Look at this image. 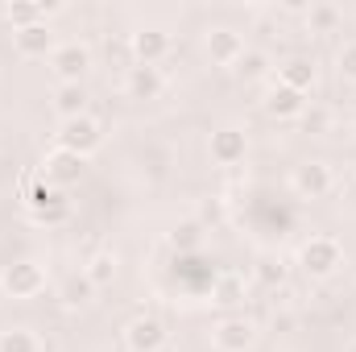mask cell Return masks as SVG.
I'll return each instance as SVG.
<instances>
[{
    "mask_svg": "<svg viewBox=\"0 0 356 352\" xmlns=\"http://www.w3.org/2000/svg\"><path fill=\"white\" fill-rule=\"evenodd\" d=\"M340 265H344V245H340L336 237H327V232H315V237H307V241L298 245V269H302L311 282L332 278Z\"/></svg>",
    "mask_w": 356,
    "mask_h": 352,
    "instance_id": "6da1fadb",
    "label": "cell"
},
{
    "mask_svg": "<svg viewBox=\"0 0 356 352\" xmlns=\"http://www.w3.org/2000/svg\"><path fill=\"white\" fill-rule=\"evenodd\" d=\"M0 290L17 303H29L46 290V265L33 262V257H17L0 269Z\"/></svg>",
    "mask_w": 356,
    "mask_h": 352,
    "instance_id": "7a4b0ae2",
    "label": "cell"
},
{
    "mask_svg": "<svg viewBox=\"0 0 356 352\" xmlns=\"http://www.w3.org/2000/svg\"><path fill=\"white\" fill-rule=\"evenodd\" d=\"M25 216H29L33 224H42V228H58V224H67V220H71V199H67L58 186H50V182L42 178L38 186H29Z\"/></svg>",
    "mask_w": 356,
    "mask_h": 352,
    "instance_id": "3957f363",
    "label": "cell"
},
{
    "mask_svg": "<svg viewBox=\"0 0 356 352\" xmlns=\"http://www.w3.org/2000/svg\"><path fill=\"white\" fill-rule=\"evenodd\" d=\"M54 145L79 154V158H91L99 145H104V125L95 116H75V120H58V133H54Z\"/></svg>",
    "mask_w": 356,
    "mask_h": 352,
    "instance_id": "277c9868",
    "label": "cell"
},
{
    "mask_svg": "<svg viewBox=\"0 0 356 352\" xmlns=\"http://www.w3.org/2000/svg\"><path fill=\"white\" fill-rule=\"evenodd\" d=\"M257 336H261L257 319H249V315H224L211 328V349L216 352H253L257 349Z\"/></svg>",
    "mask_w": 356,
    "mask_h": 352,
    "instance_id": "5b68a950",
    "label": "cell"
},
{
    "mask_svg": "<svg viewBox=\"0 0 356 352\" xmlns=\"http://www.w3.org/2000/svg\"><path fill=\"white\" fill-rule=\"evenodd\" d=\"M245 33L241 29H232V25H211L207 33H203V54H207V63L211 67H224V71H232L241 58H245Z\"/></svg>",
    "mask_w": 356,
    "mask_h": 352,
    "instance_id": "8992f818",
    "label": "cell"
},
{
    "mask_svg": "<svg viewBox=\"0 0 356 352\" xmlns=\"http://www.w3.org/2000/svg\"><path fill=\"white\" fill-rule=\"evenodd\" d=\"M46 63H50V75L58 83H83L91 71V46L88 42H58Z\"/></svg>",
    "mask_w": 356,
    "mask_h": 352,
    "instance_id": "52a82bcc",
    "label": "cell"
},
{
    "mask_svg": "<svg viewBox=\"0 0 356 352\" xmlns=\"http://www.w3.org/2000/svg\"><path fill=\"white\" fill-rule=\"evenodd\" d=\"M83 175H88V158H79V154H71V150H63V145L46 150V158H42V178H46L50 186L67 191V186H75Z\"/></svg>",
    "mask_w": 356,
    "mask_h": 352,
    "instance_id": "ba28073f",
    "label": "cell"
},
{
    "mask_svg": "<svg viewBox=\"0 0 356 352\" xmlns=\"http://www.w3.org/2000/svg\"><path fill=\"white\" fill-rule=\"evenodd\" d=\"M290 191L298 195V199H327L332 191H336V175H332V166L327 162H298L294 166V175H290Z\"/></svg>",
    "mask_w": 356,
    "mask_h": 352,
    "instance_id": "9c48e42d",
    "label": "cell"
},
{
    "mask_svg": "<svg viewBox=\"0 0 356 352\" xmlns=\"http://www.w3.org/2000/svg\"><path fill=\"white\" fill-rule=\"evenodd\" d=\"M170 332L158 315H137L124 323V349L129 352H166Z\"/></svg>",
    "mask_w": 356,
    "mask_h": 352,
    "instance_id": "30bf717a",
    "label": "cell"
},
{
    "mask_svg": "<svg viewBox=\"0 0 356 352\" xmlns=\"http://www.w3.org/2000/svg\"><path fill=\"white\" fill-rule=\"evenodd\" d=\"M166 54H170V33L162 25H141V29L129 33V63L158 67Z\"/></svg>",
    "mask_w": 356,
    "mask_h": 352,
    "instance_id": "8fae6325",
    "label": "cell"
},
{
    "mask_svg": "<svg viewBox=\"0 0 356 352\" xmlns=\"http://www.w3.org/2000/svg\"><path fill=\"white\" fill-rule=\"evenodd\" d=\"M207 154L216 166H241L249 158V133L241 125H220L207 141Z\"/></svg>",
    "mask_w": 356,
    "mask_h": 352,
    "instance_id": "7c38bea8",
    "label": "cell"
},
{
    "mask_svg": "<svg viewBox=\"0 0 356 352\" xmlns=\"http://www.w3.org/2000/svg\"><path fill=\"white\" fill-rule=\"evenodd\" d=\"M162 91H166V75H162V67L129 63V71H124V95H129V99L149 104V99H162Z\"/></svg>",
    "mask_w": 356,
    "mask_h": 352,
    "instance_id": "4fadbf2b",
    "label": "cell"
},
{
    "mask_svg": "<svg viewBox=\"0 0 356 352\" xmlns=\"http://www.w3.org/2000/svg\"><path fill=\"white\" fill-rule=\"evenodd\" d=\"M261 108H266L269 120H302V112H307V95L273 79L269 91H266V99H261Z\"/></svg>",
    "mask_w": 356,
    "mask_h": 352,
    "instance_id": "5bb4252c",
    "label": "cell"
},
{
    "mask_svg": "<svg viewBox=\"0 0 356 352\" xmlns=\"http://www.w3.org/2000/svg\"><path fill=\"white\" fill-rule=\"evenodd\" d=\"M54 29L46 25V21H38V25H29V29H13V50L21 54V58H50L54 54Z\"/></svg>",
    "mask_w": 356,
    "mask_h": 352,
    "instance_id": "9a60e30c",
    "label": "cell"
},
{
    "mask_svg": "<svg viewBox=\"0 0 356 352\" xmlns=\"http://www.w3.org/2000/svg\"><path fill=\"white\" fill-rule=\"evenodd\" d=\"M277 83H286V88L302 91V95H311L315 88V79H319V67L311 63V58H302V54H294V58H286L282 67H277V75H273Z\"/></svg>",
    "mask_w": 356,
    "mask_h": 352,
    "instance_id": "2e32d148",
    "label": "cell"
},
{
    "mask_svg": "<svg viewBox=\"0 0 356 352\" xmlns=\"http://www.w3.org/2000/svg\"><path fill=\"white\" fill-rule=\"evenodd\" d=\"M88 88L83 83H58L54 88V99H50V108H54V116L58 120H75V116H88Z\"/></svg>",
    "mask_w": 356,
    "mask_h": 352,
    "instance_id": "e0dca14e",
    "label": "cell"
},
{
    "mask_svg": "<svg viewBox=\"0 0 356 352\" xmlns=\"http://www.w3.org/2000/svg\"><path fill=\"white\" fill-rule=\"evenodd\" d=\"M91 298H95V286L88 282V273L79 269V273H71L63 286H58V303L67 307V311H83L91 307Z\"/></svg>",
    "mask_w": 356,
    "mask_h": 352,
    "instance_id": "ac0fdd59",
    "label": "cell"
},
{
    "mask_svg": "<svg viewBox=\"0 0 356 352\" xmlns=\"http://www.w3.org/2000/svg\"><path fill=\"white\" fill-rule=\"evenodd\" d=\"M83 273H88V282L95 286V290H104V286H112V282H116L120 262H116V253H112V249H99V253H91V257H88Z\"/></svg>",
    "mask_w": 356,
    "mask_h": 352,
    "instance_id": "d6986e66",
    "label": "cell"
},
{
    "mask_svg": "<svg viewBox=\"0 0 356 352\" xmlns=\"http://www.w3.org/2000/svg\"><path fill=\"white\" fill-rule=\"evenodd\" d=\"M253 278H257V286L277 290V286H286V278H290V265L282 262V257H273V253H261V257L253 262Z\"/></svg>",
    "mask_w": 356,
    "mask_h": 352,
    "instance_id": "ffe728a7",
    "label": "cell"
},
{
    "mask_svg": "<svg viewBox=\"0 0 356 352\" xmlns=\"http://www.w3.org/2000/svg\"><path fill=\"white\" fill-rule=\"evenodd\" d=\"M302 17H307V29H311V33H336L340 21H344V13H340L336 4H323V0H319V4H307Z\"/></svg>",
    "mask_w": 356,
    "mask_h": 352,
    "instance_id": "44dd1931",
    "label": "cell"
},
{
    "mask_svg": "<svg viewBox=\"0 0 356 352\" xmlns=\"http://www.w3.org/2000/svg\"><path fill=\"white\" fill-rule=\"evenodd\" d=\"M269 67H273V63H269L266 50H245V58L232 67V75H236L241 83H257V79H266L269 75Z\"/></svg>",
    "mask_w": 356,
    "mask_h": 352,
    "instance_id": "7402d4cb",
    "label": "cell"
},
{
    "mask_svg": "<svg viewBox=\"0 0 356 352\" xmlns=\"http://www.w3.org/2000/svg\"><path fill=\"white\" fill-rule=\"evenodd\" d=\"M245 298V278L241 273H220L216 286H211V303L216 307H236Z\"/></svg>",
    "mask_w": 356,
    "mask_h": 352,
    "instance_id": "603a6c76",
    "label": "cell"
},
{
    "mask_svg": "<svg viewBox=\"0 0 356 352\" xmlns=\"http://www.w3.org/2000/svg\"><path fill=\"white\" fill-rule=\"evenodd\" d=\"M0 352H46L33 328H4L0 332Z\"/></svg>",
    "mask_w": 356,
    "mask_h": 352,
    "instance_id": "cb8c5ba5",
    "label": "cell"
},
{
    "mask_svg": "<svg viewBox=\"0 0 356 352\" xmlns=\"http://www.w3.org/2000/svg\"><path fill=\"white\" fill-rule=\"evenodd\" d=\"M4 17L13 29H29L42 21V8H38V0H13V4H4Z\"/></svg>",
    "mask_w": 356,
    "mask_h": 352,
    "instance_id": "d4e9b609",
    "label": "cell"
},
{
    "mask_svg": "<svg viewBox=\"0 0 356 352\" xmlns=\"http://www.w3.org/2000/svg\"><path fill=\"white\" fill-rule=\"evenodd\" d=\"M199 241H203V228H199L195 220L178 224L175 232H170V249H175V253H195V249H199Z\"/></svg>",
    "mask_w": 356,
    "mask_h": 352,
    "instance_id": "484cf974",
    "label": "cell"
},
{
    "mask_svg": "<svg viewBox=\"0 0 356 352\" xmlns=\"http://www.w3.org/2000/svg\"><path fill=\"white\" fill-rule=\"evenodd\" d=\"M336 75H340V83H356V38L336 50Z\"/></svg>",
    "mask_w": 356,
    "mask_h": 352,
    "instance_id": "4316f807",
    "label": "cell"
},
{
    "mask_svg": "<svg viewBox=\"0 0 356 352\" xmlns=\"http://www.w3.org/2000/svg\"><path fill=\"white\" fill-rule=\"evenodd\" d=\"M38 8H42V21H46V17H54L63 4H58V0H38Z\"/></svg>",
    "mask_w": 356,
    "mask_h": 352,
    "instance_id": "83f0119b",
    "label": "cell"
}]
</instances>
